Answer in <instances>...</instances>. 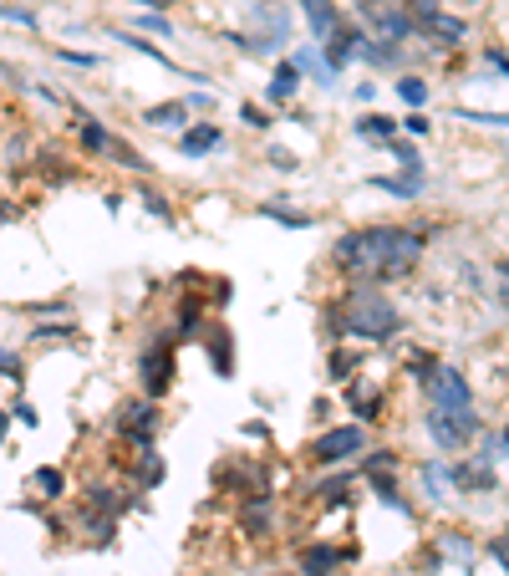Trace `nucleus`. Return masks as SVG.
Segmentation results:
<instances>
[{
  "label": "nucleus",
  "instance_id": "f8f14e48",
  "mask_svg": "<svg viewBox=\"0 0 509 576\" xmlns=\"http://www.w3.org/2000/svg\"><path fill=\"white\" fill-rule=\"evenodd\" d=\"M295 87H301V66H295V62H280L275 77H270V103H291Z\"/></svg>",
  "mask_w": 509,
  "mask_h": 576
},
{
  "label": "nucleus",
  "instance_id": "7ed1b4c3",
  "mask_svg": "<svg viewBox=\"0 0 509 576\" xmlns=\"http://www.w3.org/2000/svg\"><path fill=\"white\" fill-rule=\"evenodd\" d=\"M428 434L438 439V449H469V439L479 434L474 398H428Z\"/></svg>",
  "mask_w": 509,
  "mask_h": 576
},
{
  "label": "nucleus",
  "instance_id": "f257e3e1",
  "mask_svg": "<svg viewBox=\"0 0 509 576\" xmlns=\"http://www.w3.org/2000/svg\"><path fill=\"white\" fill-rule=\"evenodd\" d=\"M331 256L362 281H393V276H407L423 260V235L403 230V225H367V230L342 235Z\"/></svg>",
  "mask_w": 509,
  "mask_h": 576
},
{
  "label": "nucleus",
  "instance_id": "20e7f679",
  "mask_svg": "<svg viewBox=\"0 0 509 576\" xmlns=\"http://www.w3.org/2000/svg\"><path fill=\"white\" fill-rule=\"evenodd\" d=\"M367 449V434L362 429H331V434H321L316 444H311V460H321V464H346V460H356Z\"/></svg>",
  "mask_w": 509,
  "mask_h": 576
},
{
  "label": "nucleus",
  "instance_id": "f03ea898",
  "mask_svg": "<svg viewBox=\"0 0 509 576\" xmlns=\"http://www.w3.org/2000/svg\"><path fill=\"white\" fill-rule=\"evenodd\" d=\"M342 327L356 332V337H367V342H387V337L403 327V317H397V307L382 291L356 286V291L346 296V307H342Z\"/></svg>",
  "mask_w": 509,
  "mask_h": 576
},
{
  "label": "nucleus",
  "instance_id": "7c9ffc66",
  "mask_svg": "<svg viewBox=\"0 0 509 576\" xmlns=\"http://www.w3.org/2000/svg\"><path fill=\"white\" fill-rule=\"evenodd\" d=\"M469 5H474V0H469Z\"/></svg>",
  "mask_w": 509,
  "mask_h": 576
},
{
  "label": "nucleus",
  "instance_id": "b1692460",
  "mask_svg": "<svg viewBox=\"0 0 509 576\" xmlns=\"http://www.w3.org/2000/svg\"><path fill=\"white\" fill-rule=\"evenodd\" d=\"M397 5H407V0H362V15H372V11H397Z\"/></svg>",
  "mask_w": 509,
  "mask_h": 576
},
{
  "label": "nucleus",
  "instance_id": "1a4fd4ad",
  "mask_svg": "<svg viewBox=\"0 0 509 576\" xmlns=\"http://www.w3.org/2000/svg\"><path fill=\"white\" fill-rule=\"evenodd\" d=\"M219 143H225L219 123H199V128H189V133H184V154H189V158H204V154H215Z\"/></svg>",
  "mask_w": 509,
  "mask_h": 576
},
{
  "label": "nucleus",
  "instance_id": "c756f323",
  "mask_svg": "<svg viewBox=\"0 0 509 576\" xmlns=\"http://www.w3.org/2000/svg\"><path fill=\"white\" fill-rule=\"evenodd\" d=\"M143 5H153V11H168V5H174V0H143Z\"/></svg>",
  "mask_w": 509,
  "mask_h": 576
},
{
  "label": "nucleus",
  "instance_id": "a878e982",
  "mask_svg": "<svg viewBox=\"0 0 509 576\" xmlns=\"http://www.w3.org/2000/svg\"><path fill=\"white\" fill-rule=\"evenodd\" d=\"M245 123H250V128H265L270 117H265V113H260V107H254V103H245Z\"/></svg>",
  "mask_w": 509,
  "mask_h": 576
},
{
  "label": "nucleus",
  "instance_id": "2eb2a0df",
  "mask_svg": "<svg viewBox=\"0 0 509 576\" xmlns=\"http://www.w3.org/2000/svg\"><path fill=\"white\" fill-rule=\"evenodd\" d=\"M260 215L280 219V225H291V230H311V225H316V215H311V209H285V205H280V199H270V205H260Z\"/></svg>",
  "mask_w": 509,
  "mask_h": 576
},
{
  "label": "nucleus",
  "instance_id": "f3484780",
  "mask_svg": "<svg viewBox=\"0 0 509 576\" xmlns=\"http://www.w3.org/2000/svg\"><path fill=\"white\" fill-rule=\"evenodd\" d=\"M356 133H362V138H387V143H393L397 123H393V117H377V113H372V117H362V123H356Z\"/></svg>",
  "mask_w": 509,
  "mask_h": 576
},
{
  "label": "nucleus",
  "instance_id": "9b49d317",
  "mask_svg": "<svg viewBox=\"0 0 509 576\" xmlns=\"http://www.w3.org/2000/svg\"><path fill=\"white\" fill-rule=\"evenodd\" d=\"M372 184H377V189H387V194H397V199H418V194H423V168L407 164L403 179H387V174H377Z\"/></svg>",
  "mask_w": 509,
  "mask_h": 576
},
{
  "label": "nucleus",
  "instance_id": "bb28decb",
  "mask_svg": "<svg viewBox=\"0 0 509 576\" xmlns=\"http://www.w3.org/2000/svg\"><path fill=\"white\" fill-rule=\"evenodd\" d=\"M143 205H148V209H153V215H158V219H168V205H164V199H158V194H143Z\"/></svg>",
  "mask_w": 509,
  "mask_h": 576
},
{
  "label": "nucleus",
  "instance_id": "aec40b11",
  "mask_svg": "<svg viewBox=\"0 0 509 576\" xmlns=\"http://www.w3.org/2000/svg\"><path fill=\"white\" fill-rule=\"evenodd\" d=\"M245 525H250V536H265V531H270V515H265V500H254L250 510H245Z\"/></svg>",
  "mask_w": 509,
  "mask_h": 576
},
{
  "label": "nucleus",
  "instance_id": "39448f33",
  "mask_svg": "<svg viewBox=\"0 0 509 576\" xmlns=\"http://www.w3.org/2000/svg\"><path fill=\"white\" fill-rule=\"evenodd\" d=\"M82 143H87L92 154H107V158H117L123 168H148L138 154H133V148H127V143H117L113 133H107V128H97V123H87V128H82Z\"/></svg>",
  "mask_w": 509,
  "mask_h": 576
},
{
  "label": "nucleus",
  "instance_id": "5701e85b",
  "mask_svg": "<svg viewBox=\"0 0 509 576\" xmlns=\"http://www.w3.org/2000/svg\"><path fill=\"white\" fill-rule=\"evenodd\" d=\"M143 480H148V485H158V480H164V460H158V454H143Z\"/></svg>",
  "mask_w": 509,
  "mask_h": 576
},
{
  "label": "nucleus",
  "instance_id": "c85d7f7f",
  "mask_svg": "<svg viewBox=\"0 0 509 576\" xmlns=\"http://www.w3.org/2000/svg\"><path fill=\"white\" fill-rule=\"evenodd\" d=\"M499 301L509 307V266H499Z\"/></svg>",
  "mask_w": 509,
  "mask_h": 576
},
{
  "label": "nucleus",
  "instance_id": "4be33fe9",
  "mask_svg": "<svg viewBox=\"0 0 509 576\" xmlns=\"http://www.w3.org/2000/svg\"><path fill=\"white\" fill-rule=\"evenodd\" d=\"M352 372H356V358H346V352H336V358H331V378H336V383H346Z\"/></svg>",
  "mask_w": 509,
  "mask_h": 576
},
{
  "label": "nucleus",
  "instance_id": "a211bd4d",
  "mask_svg": "<svg viewBox=\"0 0 509 576\" xmlns=\"http://www.w3.org/2000/svg\"><path fill=\"white\" fill-rule=\"evenodd\" d=\"M397 92H403L407 107H423V103H428V82H423V77H403V82H397Z\"/></svg>",
  "mask_w": 509,
  "mask_h": 576
},
{
  "label": "nucleus",
  "instance_id": "cd10ccee",
  "mask_svg": "<svg viewBox=\"0 0 509 576\" xmlns=\"http://www.w3.org/2000/svg\"><path fill=\"white\" fill-rule=\"evenodd\" d=\"M403 128H407V133H418V138H423V133H428V117H423V113H413V117L403 123Z\"/></svg>",
  "mask_w": 509,
  "mask_h": 576
},
{
  "label": "nucleus",
  "instance_id": "0eeeda50",
  "mask_svg": "<svg viewBox=\"0 0 509 576\" xmlns=\"http://www.w3.org/2000/svg\"><path fill=\"white\" fill-rule=\"evenodd\" d=\"M418 26H423V31H433V36H444V46L464 41V21H454V15H438L433 5H418Z\"/></svg>",
  "mask_w": 509,
  "mask_h": 576
},
{
  "label": "nucleus",
  "instance_id": "423d86ee",
  "mask_svg": "<svg viewBox=\"0 0 509 576\" xmlns=\"http://www.w3.org/2000/svg\"><path fill=\"white\" fill-rule=\"evenodd\" d=\"M168 362H174V358H168V347H153V352H143V388H148V398H158V393H164V388H168V378H174V372H168Z\"/></svg>",
  "mask_w": 509,
  "mask_h": 576
},
{
  "label": "nucleus",
  "instance_id": "6e6552de",
  "mask_svg": "<svg viewBox=\"0 0 509 576\" xmlns=\"http://www.w3.org/2000/svg\"><path fill=\"white\" fill-rule=\"evenodd\" d=\"M301 11H305V21H311V31H316L321 41H326L331 31L342 26V11H336L331 0H301Z\"/></svg>",
  "mask_w": 509,
  "mask_h": 576
},
{
  "label": "nucleus",
  "instance_id": "dca6fc26",
  "mask_svg": "<svg viewBox=\"0 0 509 576\" xmlns=\"http://www.w3.org/2000/svg\"><path fill=\"white\" fill-rule=\"evenodd\" d=\"M62 485H66L62 470H36V474H31V490H36L41 500H56V495H62Z\"/></svg>",
  "mask_w": 509,
  "mask_h": 576
},
{
  "label": "nucleus",
  "instance_id": "393cba45",
  "mask_svg": "<svg viewBox=\"0 0 509 576\" xmlns=\"http://www.w3.org/2000/svg\"><path fill=\"white\" fill-rule=\"evenodd\" d=\"M489 551H494V561L504 566V576H509V536H499V541H494V546H489Z\"/></svg>",
  "mask_w": 509,
  "mask_h": 576
},
{
  "label": "nucleus",
  "instance_id": "4468645a",
  "mask_svg": "<svg viewBox=\"0 0 509 576\" xmlns=\"http://www.w3.org/2000/svg\"><path fill=\"white\" fill-rule=\"evenodd\" d=\"M153 419H158V413H153V403H123V413H117V423H123L127 434H148L153 429Z\"/></svg>",
  "mask_w": 509,
  "mask_h": 576
},
{
  "label": "nucleus",
  "instance_id": "ddd939ff",
  "mask_svg": "<svg viewBox=\"0 0 509 576\" xmlns=\"http://www.w3.org/2000/svg\"><path fill=\"white\" fill-rule=\"evenodd\" d=\"M143 123H148V128H184V123H189V107H184V103L143 107Z\"/></svg>",
  "mask_w": 509,
  "mask_h": 576
},
{
  "label": "nucleus",
  "instance_id": "9d476101",
  "mask_svg": "<svg viewBox=\"0 0 509 576\" xmlns=\"http://www.w3.org/2000/svg\"><path fill=\"white\" fill-rule=\"evenodd\" d=\"M346 556L336 546H305V556H301V571L305 576H331L336 566H342Z\"/></svg>",
  "mask_w": 509,
  "mask_h": 576
},
{
  "label": "nucleus",
  "instance_id": "6ab92c4d",
  "mask_svg": "<svg viewBox=\"0 0 509 576\" xmlns=\"http://www.w3.org/2000/svg\"><path fill=\"white\" fill-rule=\"evenodd\" d=\"M438 546H444L448 556H454V561L474 566V546H469V541H464V536H444V541H438Z\"/></svg>",
  "mask_w": 509,
  "mask_h": 576
},
{
  "label": "nucleus",
  "instance_id": "412c9836",
  "mask_svg": "<svg viewBox=\"0 0 509 576\" xmlns=\"http://www.w3.org/2000/svg\"><path fill=\"white\" fill-rule=\"evenodd\" d=\"M356 413H362V419H372V413H377V403H382V393L377 388H356Z\"/></svg>",
  "mask_w": 509,
  "mask_h": 576
}]
</instances>
